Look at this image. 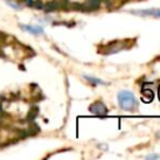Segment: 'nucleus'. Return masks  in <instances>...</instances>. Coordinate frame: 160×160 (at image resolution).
Segmentation results:
<instances>
[{"instance_id":"1","label":"nucleus","mask_w":160,"mask_h":160,"mask_svg":"<svg viewBox=\"0 0 160 160\" xmlns=\"http://www.w3.org/2000/svg\"><path fill=\"white\" fill-rule=\"evenodd\" d=\"M118 104H119L120 109H122L125 111H131L136 108L138 100H136L134 92H131L129 90H121L118 92Z\"/></svg>"},{"instance_id":"2","label":"nucleus","mask_w":160,"mask_h":160,"mask_svg":"<svg viewBox=\"0 0 160 160\" xmlns=\"http://www.w3.org/2000/svg\"><path fill=\"white\" fill-rule=\"evenodd\" d=\"M89 111L91 114L99 115V116H104L108 114V108L105 106V104L102 101H95L89 106Z\"/></svg>"},{"instance_id":"3","label":"nucleus","mask_w":160,"mask_h":160,"mask_svg":"<svg viewBox=\"0 0 160 160\" xmlns=\"http://www.w3.org/2000/svg\"><path fill=\"white\" fill-rule=\"evenodd\" d=\"M134 15H139V16H151V18H158L160 19V9H141V10H131L130 11Z\"/></svg>"},{"instance_id":"4","label":"nucleus","mask_w":160,"mask_h":160,"mask_svg":"<svg viewBox=\"0 0 160 160\" xmlns=\"http://www.w3.org/2000/svg\"><path fill=\"white\" fill-rule=\"evenodd\" d=\"M20 28L26 31V32H30L31 35H42L44 34V29L42 26H38V25H20Z\"/></svg>"},{"instance_id":"5","label":"nucleus","mask_w":160,"mask_h":160,"mask_svg":"<svg viewBox=\"0 0 160 160\" xmlns=\"http://www.w3.org/2000/svg\"><path fill=\"white\" fill-rule=\"evenodd\" d=\"M84 79H85L89 84H91V85H94V86H98V85H106V82H105L104 80H101V79H99V78H95V76H91V75H84Z\"/></svg>"},{"instance_id":"6","label":"nucleus","mask_w":160,"mask_h":160,"mask_svg":"<svg viewBox=\"0 0 160 160\" xmlns=\"http://www.w3.org/2000/svg\"><path fill=\"white\" fill-rule=\"evenodd\" d=\"M102 1L104 0H88L85 4V10H96Z\"/></svg>"},{"instance_id":"7","label":"nucleus","mask_w":160,"mask_h":160,"mask_svg":"<svg viewBox=\"0 0 160 160\" xmlns=\"http://www.w3.org/2000/svg\"><path fill=\"white\" fill-rule=\"evenodd\" d=\"M160 158V154H150V155H148L145 159H148V160H152V159H159Z\"/></svg>"},{"instance_id":"8","label":"nucleus","mask_w":160,"mask_h":160,"mask_svg":"<svg viewBox=\"0 0 160 160\" xmlns=\"http://www.w3.org/2000/svg\"><path fill=\"white\" fill-rule=\"evenodd\" d=\"M159 99H160V86H159Z\"/></svg>"}]
</instances>
